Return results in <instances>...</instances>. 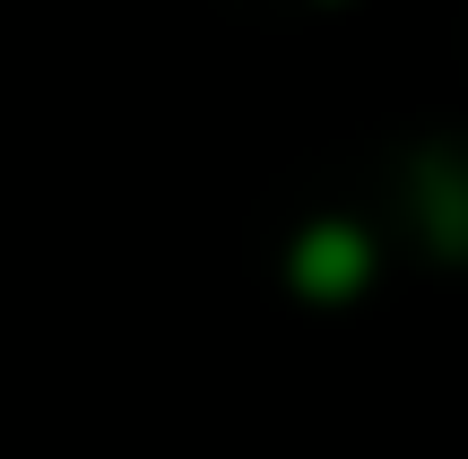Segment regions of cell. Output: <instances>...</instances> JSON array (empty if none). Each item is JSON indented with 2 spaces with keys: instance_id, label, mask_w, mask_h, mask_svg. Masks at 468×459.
I'll use <instances>...</instances> for the list:
<instances>
[{
  "instance_id": "1",
  "label": "cell",
  "mask_w": 468,
  "mask_h": 459,
  "mask_svg": "<svg viewBox=\"0 0 468 459\" xmlns=\"http://www.w3.org/2000/svg\"><path fill=\"white\" fill-rule=\"evenodd\" d=\"M295 277H303L313 295H338V287H356V277H365V243H356L347 225H321V235L295 252Z\"/></svg>"
},
{
  "instance_id": "2",
  "label": "cell",
  "mask_w": 468,
  "mask_h": 459,
  "mask_svg": "<svg viewBox=\"0 0 468 459\" xmlns=\"http://www.w3.org/2000/svg\"><path fill=\"white\" fill-rule=\"evenodd\" d=\"M425 225H434L442 252H468V173H452V165L425 173Z\"/></svg>"
}]
</instances>
